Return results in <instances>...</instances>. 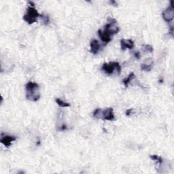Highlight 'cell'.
<instances>
[{
  "mask_svg": "<svg viewBox=\"0 0 174 174\" xmlns=\"http://www.w3.org/2000/svg\"><path fill=\"white\" fill-rule=\"evenodd\" d=\"M93 116L99 119L106 120H114L115 119L114 110L112 108H106L105 110H101V108L96 109L93 112Z\"/></svg>",
  "mask_w": 174,
  "mask_h": 174,
  "instance_id": "obj_2",
  "label": "cell"
},
{
  "mask_svg": "<svg viewBox=\"0 0 174 174\" xmlns=\"http://www.w3.org/2000/svg\"><path fill=\"white\" fill-rule=\"evenodd\" d=\"M40 16L41 15H40L38 12V11L33 8V7H29L27 13L23 16V19L29 25H31L33 23H35L37 21V18Z\"/></svg>",
  "mask_w": 174,
  "mask_h": 174,
  "instance_id": "obj_4",
  "label": "cell"
},
{
  "mask_svg": "<svg viewBox=\"0 0 174 174\" xmlns=\"http://www.w3.org/2000/svg\"><path fill=\"white\" fill-rule=\"evenodd\" d=\"M135 56L137 59H139V53H137L135 54Z\"/></svg>",
  "mask_w": 174,
  "mask_h": 174,
  "instance_id": "obj_18",
  "label": "cell"
},
{
  "mask_svg": "<svg viewBox=\"0 0 174 174\" xmlns=\"http://www.w3.org/2000/svg\"><path fill=\"white\" fill-rule=\"evenodd\" d=\"M16 139V137H14V136H11V135H5V136H3L1 140V142L6 147H9L11 144H12V143L14 142V141H15Z\"/></svg>",
  "mask_w": 174,
  "mask_h": 174,
  "instance_id": "obj_8",
  "label": "cell"
},
{
  "mask_svg": "<svg viewBox=\"0 0 174 174\" xmlns=\"http://www.w3.org/2000/svg\"><path fill=\"white\" fill-rule=\"evenodd\" d=\"M42 18V22H43L44 25H47L48 23H49V18L48 16H45V15H41L40 16Z\"/></svg>",
  "mask_w": 174,
  "mask_h": 174,
  "instance_id": "obj_15",
  "label": "cell"
},
{
  "mask_svg": "<svg viewBox=\"0 0 174 174\" xmlns=\"http://www.w3.org/2000/svg\"><path fill=\"white\" fill-rule=\"evenodd\" d=\"M39 88V85L37 83L29 82L25 86L26 97H27V99L32 101H38L40 97Z\"/></svg>",
  "mask_w": 174,
  "mask_h": 174,
  "instance_id": "obj_1",
  "label": "cell"
},
{
  "mask_svg": "<svg viewBox=\"0 0 174 174\" xmlns=\"http://www.w3.org/2000/svg\"><path fill=\"white\" fill-rule=\"evenodd\" d=\"M133 111V109H129V110H128L127 112H126V114H127V116H129V114H131V112Z\"/></svg>",
  "mask_w": 174,
  "mask_h": 174,
  "instance_id": "obj_17",
  "label": "cell"
},
{
  "mask_svg": "<svg viewBox=\"0 0 174 174\" xmlns=\"http://www.w3.org/2000/svg\"><path fill=\"white\" fill-rule=\"evenodd\" d=\"M121 49L125 50L127 49H132L134 47V42L131 40H121L120 41Z\"/></svg>",
  "mask_w": 174,
  "mask_h": 174,
  "instance_id": "obj_9",
  "label": "cell"
},
{
  "mask_svg": "<svg viewBox=\"0 0 174 174\" xmlns=\"http://www.w3.org/2000/svg\"><path fill=\"white\" fill-rule=\"evenodd\" d=\"M98 35L99 38H101V41L105 43H108L112 40V35L105 30L102 31L101 29H99L98 31Z\"/></svg>",
  "mask_w": 174,
  "mask_h": 174,
  "instance_id": "obj_7",
  "label": "cell"
},
{
  "mask_svg": "<svg viewBox=\"0 0 174 174\" xmlns=\"http://www.w3.org/2000/svg\"><path fill=\"white\" fill-rule=\"evenodd\" d=\"M171 3V6H169L168 8L165 9L162 13V18H163V19L166 22H167V23H169V22L173 21L174 17V8L172 4L173 2H172Z\"/></svg>",
  "mask_w": 174,
  "mask_h": 174,
  "instance_id": "obj_6",
  "label": "cell"
},
{
  "mask_svg": "<svg viewBox=\"0 0 174 174\" xmlns=\"http://www.w3.org/2000/svg\"><path fill=\"white\" fill-rule=\"evenodd\" d=\"M143 47H144L143 49L147 52H149V53H152V52L153 51V48L150 45H145Z\"/></svg>",
  "mask_w": 174,
  "mask_h": 174,
  "instance_id": "obj_16",
  "label": "cell"
},
{
  "mask_svg": "<svg viewBox=\"0 0 174 174\" xmlns=\"http://www.w3.org/2000/svg\"><path fill=\"white\" fill-rule=\"evenodd\" d=\"M152 68H153V61H150V63H146L141 65V69L146 72L150 71Z\"/></svg>",
  "mask_w": 174,
  "mask_h": 174,
  "instance_id": "obj_11",
  "label": "cell"
},
{
  "mask_svg": "<svg viewBox=\"0 0 174 174\" xmlns=\"http://www.w3.org/2000/svg\"><path fill=\"white\" fill-rule=\"evenodd\" d=\"M91 53L93 54H97L100 50V44L97 40H93L91 42Z\"/></svg>",
  "mask_w": 174,
  "mask_h": 174,
  "instance_id": "obj_10",
  "label": "cell"
},
{
  "mask_svg": "<svg viewBox=\"0 0 174 174\" xmlns=\"http://www.w3.org/2000/svg\"><path fill=\"white\" fill-rule=\"evenodd\" d=\"M150 157L153 160L157 161L158 163L159 164H161L162 162V158L161 157L158 156V155H152V156H150Z\"/></svg>",
  "mask_w": 174,
  "mask_h": 174,
  "instance_id": "obj_14",
  "label": "cell"
},
{
  "mask_svg": "<svg viewBox=\"0 0 174 174\" xmlns=\"http://www.w3.org/2000/svg\"><path fill=\"white\" fill-rule=\"evenodd\" d=\"M110 23H108L105 26L104 30L109 33L111 35L116 34L120 31V28L117 25L116 21L114 18H109Z\"/></svg>",
  "mask_w": 174,
  "mask_h": 174,
  "instance_id": "obj_5",
  "label": "cell"
},
{
  "mask_svg": "<svg viewBox=\"0 0 174 174\" xmlns=\"http://www.w3.org/2000/svg\"><path fill=\"white\" fill-rule=\"evenodd\" d=\"M101 69L108 75L112 74L114 72H116L117 74L119 75L121 72V67L117 62H111L109 63L103 64L101 67Z\"/></svg>",
  "mask_w": 174,
  "mask_h": 174,
  "instance_id": "obj_3",
  "label": "cell"
},
{
  "mask_svg": "<svg viewBox=\"0 0 174 174\" xmlns=\"http://www.w3.org/2000/svg\"><path fill=\"white\" fill-rule=\"evenodd\" d=\"M135 74H134V73H131L129 75V76L127 78H125V79H124L123 80V83H124V84H125V86L126 87H128V85H129V83L131 82V81L133 79V78H135Z\"/></svg>",
  "mask_w": 174,
  "mask_h": 174,
  "instance_id": "obj_12",
  "label": "cell"
},
{
  "mask_svg": "<svg viewBox=\"0 0 174 174\" xmlns=\"http://www.w3.org/2000/svg\"><path fill=\"white\" fill-rule=\"evenodd\" d=\"M56 103H57V105L61 107V108H67V107H69L70 106V104H69V103L65 102V101H63V100H61V99H59V98L56 99Z\"/></svg>",
  "mask_w": 174,
  "mask_h": 174,
  "instance_id": "obj_13",
  "label": "cell"
}]
</instances>
